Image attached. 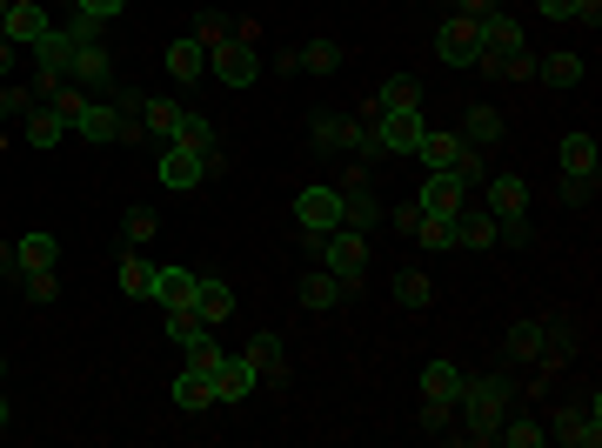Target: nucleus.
<instances>
[{
  "instance_id": "f8f14e48",
  "label": "nucleus",
  "mask_w": 602,
  "mask_h": 448,
  "mask_svg": "<svg viewBox=\"0 0 602 448\" xmlns=\"http://www.w3.org/2000/svg\"><path fill=\"white\" fill-rule=\"evenodd\" d=\"M482 208L502 221V215H529V182L523 174H489L482 182Z\"/></svg>"
},
{
  "instance_id": "c03bdc74",
  "label": "nucleus",
  "mask_w": 602,
  "mask_h": 448,
  "mask_svg": "<svg viewBox=\"0 0 602 448\" xmlns=\"http://www.w3.org/2000/svg\"><path fill=\"white\" fill-rule=\"evenodd\" d=\"M188 369H201V375H215V369H221V341H215L208 328L188 341Z\"/></svg>"
},
{
  "instance_id": "f03ea898",
  "label": "nucleus",
  "mask_w": 602,
  "mask_h": 448,
  "mask_svg": "<svg viewBox=\"0 0 602 448\" xmlns=\"http://www.w3.org/2000/svg\"><path fill=\"white\" fill-rule=\"evenodd\" d=\"M321 267H328V275L341 282V288H362V275H369V234H355V228H328L321 234V254H315Z\"/></svg>"
},
{
  "instance_id": "aec40b11",
  "label": "nucleus",
  "mask_w": 602,
  "mask_h": 448,
  "mask_svg": "<svg viewBox=\"0 0 602 448\" xmlns=\"http://www.w3.org/2000/svg\"><path fill=\"white\" fill-rule=\"evenodd\" d=\"M462 147H469L462 134H436V128H428V134H422V147H415V161H422L428 174H456V161H462Z\"/></svg>"
},
{
  "instance_id": "f704fd0d",
  "label": "nucleus",
  "mask_w": 602,
  "mask_h": 448,
  "mask_svg": "<svg viewBox=\"0 0 602 448\" xmlns=\"http://www.w3.org/2000/svg\"><path fill=\"white\" fill-rule=\"evenodd\" d=\"M395 302H402V308H428V302H436L428 267H402V275H395Z\"/></svg>"
},
{
  "instance_id": "412c9836",
  "label": "nucleus",
  "mask_w": 602,
  "mask_h": 448,
  "mask_svg": "<svg viewBox=\"0 0 602 448\" xmlns=\"http://www.w3.org/2000/svg\"><path fill=\"white\" fill-rule=\"evenodd\" d=\"M21 134H28V147H61V141H67V114L34 101V108L21 114Z\"/></svg>"
},
{
  "instance_id": "2eb2a0df",
  "label": "nucleus",
  "mask_w": 602,
  "mask_h": 448,
  "mask_svg": "<svg viewBox=\"0 0 602 448\" xmlns=\"http://www.w3.org/2000/svg\"><path fill=\"white\" fill-rule=\"evenodd\" d=\"M295 295H302V308H308V315H328V308H341V302H349V288H341V282L328 275V267H321V261H315L308 275H302V288H295Z\"/></svg>"
},
{
  "instance_id": "1a4fd4ad",
  "label": "nucleus",
  "mask_w": 602,
  "mask_h": 448,
  "mask_svg": "<svg viewBox=\"0 0 602 448\" xmlns=\"http://www.w3.org/2000/svg\"><path fill=\"white\" fill-rule=\"evenodd\" d=\"M422 134H428L422 108H395V114H375V141H382V154H415V147H422Z\"/></svg>"
},
{
  "instance_id": "a211bd4d",
  "label": "nucleus",
  "mask_w": 602,
  "mask_h": 448,
  "mask_svg": "<svg viewBox=\"0 0 602 448\" xmlns=\"http://www.w3.org/2000/svg\"><path fill=\"white\" fill-rule=\"evenodd\" d=\"M47 28H54V21H47L41 0H8V41H14V47H34Z\"/></svg>"
},
{
  "instance_id": "a19ab883",
  "label": "nucleus",
  "mask_w": 602,
  "mask_h": 448,
  "mask_svg": "<svg viewBox=\"0 0 602 448\" xmlns=\"http://www.w3.org/2000/svg\"><path fill=\"white\" fill-rule=\"evenodd\" d=\"M154 228H161V215H154V208H128V215H121L128 248H147V241H154Z\"/></svg>"
},
{
  "instance_id": "20e7f679",
  "label": "nucleus",
  "mask_w": 602,
  "mask_h": 448,
  "mask_svg": "<svg viewBox=\"0 0 602 448\" xmlns=\"http://www.w3.org/2000/svg\"><path fill=\"white\" fill-rule=\"evenodd\" d=\"M375 221H382V208H375V195H369V167L355 161L349 174H341V228L375 234Z\"/></svg>"
},
{
  "instance_id": "8fccbe9b",
  "label": "nucleus",
  "mask_w": 602,
  "mask_h": 448,
  "mask_svg": "<svg viewBox=\"0 0 602 448\" xmlns=\"http://www.w3.org/2000/svg\"><path fill=\"white\" fill-rule=\"evenodd\" d=\"M495 74H508V80H536V54H502Z\"/></svg>"
},
{
  "instance_id": "6e6d98bb",
  "label": "nucleus",
  "mask_w": 602,
  "mask_h": 448,
  "mask_svg": "<svg viewBox=\"0 0 602 448\" xmlns=\"http://www.w3.org/2000/svg\"><path fill=\"white\" fill-rule=\"evenodd\" d=\"M0 275H21V254H14V241H0Z\"/></svg>"
},
{
  "instance_id": "cd10ccee",
  "label": "nucleus",
  "mask_w": 602,
  "mask_h": 448,
  "mask_svg": "<svg viewBox=\"0 0 602 448\" xmlns=\"http://www.w3.org/2000/svg\"><path fill=\"white\" fill-rule=\"evenodd\" d=\"M195 315H201L208 328H221V321L234 315V288H228V282H215V275H201V288H195Z\"/></svg>"
},
{
  "instance_id": "a18cd8bd",
  "label": "nucleus",
  "mask_w": 602,
  "mask_h": 448,
  "mask_svg": "<svg viewBox=\"0 0 602 448\" xmlns=\"http://www.w3.org/2000/svg\"><path fill=\"white\" fill-rule=\"evenodd\" d=\"M556 195H562V208H589L595 201V174H562Z\"/></svg>"
},
{
  "instance_id": "7ed1b4c3",
  "label": "nucleus",
  "mask_w": 602,
  "mask_h": 448,
  "mask_svg": "<svg viewBox=\"0 0 602 448\" xmlns=\"http://www.w3.org/2000/svg\"><path fill=\"white\" fill-rule=\"evenodd\" d=\"M208 67H215L221 87H254V80H262V54H254V41H241V34L215 41L208 47Z\"/></svg>"
},
{
  "instance_id": "4468645a",
  "label": "nucleus",
  "mask_w": 602,
  "mask_h": 448,
  "mask_svg": "<svg viewBox=\"0 0 602 448\" xmlns=\"http://www.w3.org/2000/svg\"><path fill=\"white\" fill-rule=\"evenodd\" d=\"M241 354L254 362V375H262L269 389H282V382H288V348H282V335H254Z\"/></svg>"
},
{
  "instance_id": "79ce46f5",
  "label": "nucleus",
  "mask_w": 602,
  "mask_h": 448,
  "mask_svg": "<svg viewBox=\"0 0 602 448\" xmlns=\"http://www.w3.org/2000/svg\"><path fill=\"white\" fill-rule=\"evenodd\" d=\"M341 147H349V154L369 167V161L382 154V141H375V121H349V141H341Z\"/></svg>"
},
{
  "instance_id": "c756f323",
  "label": "nucleus",
  "mask_w": 602,
  "mask_h": 448,
  "mask_svg": "<svg viewBox=\"0 0 602 448\" xmlns=\"http://www.w3.org/2000/svg\"><path fill=\"white\" fill-rule=\"evenodd\" d=\"M167 395H175V408H188V415H195V408H215V375H201V369H182Z\"/></svg>"
},
{
  "instance_id": "37998d69",
  "label": "nucleus",
  "mask_w": 602,
  "mask_h": 448,
  "mask_svg": "<svg viewBox=\"0 0 602 448\" xmlns=\"http://www.w3.org/2000/svg\"><path fill=\"white\" fill-rule=\"evenodd\" d=\"M201 328H208V321H201L195 308H167V341H175V348H188Z\"/></svg>"
},
{
  "instance_id": "58836bf2",
  "label": "nucleus",
  "mask_w": 602,
  "mask_h": 448,
  "mask_svg": "<svg viewBox=\"0 0 602 448\" xmlns=\"http://www.w3.org/2000/svg\"><path fill=\"white\" fill-rule=\"evenodd\" d=\"M14 254H21V275H28V267H54V261H61L54 234H21V241H14Z\"/></svg>"
},
{
  "instance_id": "6ab92c4d",
  "label": "nucleus",
  "mask_w": 602,
  "mask_h": 448,
  "mask_svg": "<svg viewBox=\"0 0 602 448\" xmlns=\"http://www.w3.org/2000/svg\"><path fill=\"white\" fill-rule=\"evenodd\" d=\"M462 201H469V188L456 182V174H428L422 195H415V208H422V215H456Z\"/></svg>"
},
{
  "instance_id": "5701e85b",
  "label": "nucleus",
  "mask_w": 602,
  "mask_h": 448,
  "mask_svg": "<svg viewBox=\"0 0 602 448\" xmlns=\"http://www.w3.org/2000/svg\"><path fill=\"white\" fill-rule=\"evenodd\" d=\"M456 248H475V254H489L495 248V215L489 208H456Z\"/></svg>"
},
{
  "instance_id": "ddd939ff",
  "label": "nucleus",
  "mask_w": 602,
  "mask_h": 448,
  "mask_svg": "<svg viewBox=\"0 0 602 448\" xmlns=\"http://www.w3.org/2000/svg\"><path fill=\"white\" fill-rule=\"evenodd\" d=\"M80 141H114L121 134V114H114V101H101V95H88V101H80L74 108V121H67Z\"/></svg>"
},
{
  "instance_id": "4d7b16f0",
  "label": "nucleus",
  "mask_w": 602,
  "mask_h": 448,
  "mask_svg": "<svg viewBox=\"0 0 602 448\" xmlns=\"http://www.w3.org/2000/svg\"><path fill=\"white\" fill-rule=\"evenodd\" d=\"M14 61H21V54H14V41H8V34H0V74H8Z\"/></svg>"
},
{
  "instance_id": "c85d7f7f",
  "label": "nucleus",
  "mask_w": 602,
  "mask_h": 448,
  "mask_svg": "<svg viewBox=\"0 0 602 448\" xmlns=\"http://www.w3.org/2000/svg\"><path fill=\"white\" fill-rule=\"evenodd\" d=\"M508 354H515V362H543V354H549V321H515L508 328Z\"/></svg>"
},
{
  "instance_id": "6e6552de",
  "label": "nucleus",
  "mask_w": 602,
  "mask_h": 448,
  "mask_svg": "<svg viewBox=\"0 0 602 448\" xmlns=\"http://www.w3.org/2000/svg\"><path fill=\"white\" fill-rule=\"evenodd\" d=\"M475 47H482V54H475L482 74H495L502 54H523V28H515L508 14H482V21H475Z\"/></svg>"
},
{
  "instance_id": "49530a36",
  "label": "nucleus",
  "mask_w": 602,
  "mask_h": 448,
  "mask_svg": "<svg viewBox=\"0 0 602 448\" xmlns=\"http://www.w3.org/2000/svg\"><path fill=\"white\" fill-rule=\"evenodd\" d=\"M21 288H28V302H54L61 295V275H54V267H28Z\"/></svg>"
},
{
  "instance_id": "bb28decb",
  "label": "nucleus",
  "mask_w": 602,
  "mask_h": 448,
  "mask_svg": "<svg viewBox=\"0 0 602 448\" xmlns=\"http://www.w3.org/2000/svg\"><path fill=\"white\" fill-rule=\"evenodd\" d=\"M549 435L569 441V448H595V441H602V422H595L589 408H562V415L549 422Z\"/></svg>"
},
{
  "instance_id": "4c0bfd02",
  "label": "nucleus",
  "mask_w": 602,
  "mask_h": 448,
  "mask_svg": "<svg viewBox=\"0 0 602 448\" xmlns=\"http://www.w3.org/2000/svg\"><path fill=\"white\" fill-rule=\"evenodd\" d=\"M308 141H315L321 154H341V141H349V114H315V121H308Z\"/></svg>"
},
{
  "instance_id": "72a5a7b5",
  "label": "nucleus",
  "mask_w": 602,
  "mask_h": 448,
  "mask_svg": "<svg viewBox=\"0 0 602 448\" xmlns=\"http://www.w3.org/2000/svg\"><path fill=\"white\" fill-rule=\"evenodd\" d=\"M495 441H508V448H543V441H549V428H543L536 415H502Z\"/></svg>"
},
{
  "instance_id": "864d4df0",
  "label": "nucleus",
  "mask_w": 602,
  "mask_h": 448,
  "mask_svg": "<svg viewBox=\"0 0 602 448\" xmlns=\"http://www.w3.org/2000/svg\"><path fill=\"white\" fill-rule=\"evenodd\" d=\"M536 8H543L549 21H576V8H582V0H536Z\"/></svg>"
},
{
  "instance_id": "603ef678",
  "label": "nucleus",
  "mask_w": 602,
  "mask_h": 448,
  "mask_svg": "<svg viewBox=\"0 0 602 448\" xmlns=\"http://www.w3.org/2000/svg\"><path fill=\"white\" fill-rule=\"evenodd\" d=\"M74 8L88 21H114V14H128V0H74Z\"/></svg>"
},
{
  "instance_id": "13d9d810",
  "label": "nucleus",
  "mask_w": 602,
  "mask_h": 448,
  "mask_svg": "<svg viewBox=\"0 0 602 448\" xmlns=\"http://www.w3.org/2000/svg\"><path fill=\"white\" fill-rule=\"evenodd\" d=\"M8 422H14V408H8V395H0V435H8Z\"/></svg>"
},
{
  "instance_id": "3c124183",
  "label": "nucleus",
  "mask_w": 602,
  "mask_h": 448,
  "mask_svg": "<svg viewBox=\"0 0 602 448\" xmlns=\"http://www.w3.org/2000/svg\"><path fill=\"white\" fill-rule=\"evenodd\" d=\"M228 34H234V28H228L221 14H201V21H195V41H201V47H215V41H228Z\"/></svg>"
},
{
  "instance_id": "c9c22d12",
  "label": "nucleus",
  "mask_w": 602,
  "mask_h": 448,
  "mask_svg": "<svg viewBox=\"0 0 602 448\" xmlns=\"http://www.w3.org/2000/svg\"><path fill=\"white\" fill-rule=\"evenodd\" d=\"M175 121H182V108L175 101H141V128L167 147V141H175Z\"/></svg>"
},
{
  "instance_id": "bf43d9fd",
  "label": "nucleus",
  "mask_w": 602,
  "mask_h": 448,
  "mask_svg": "<svg viewBox=\"0 0 602 448\" xmlns=\"http://www.w3.org/2000/svg\"><path fill=\"white\" fill-rule=\"evenodd\" d=\"M0 375H8V354H0Z\"/></svg>"
},
{
  "instance_id": "7c9ffc66",
  "label": "nucleus",
  "mask_w": 602,
  "mask_h": 448,
  "mask_svg": "<svg viewBox=\"0 0 602 448\" xmlns=\"http://www.w3.org/2000/svg\"><path fill=\"white\" fill-rule=\"evenodd\" d=\"M167 74H175V80H201L208 74V47L195 34H182L175 47H167Z\"/></svg>"
},
{
  "instance_id": "dca6fc26",
  "label": "nucleus",
  "mask_w": 602,
  "mask_h": 448,
  "mask_svg": "<svg viewBox=\"0 0 602 448\" xmlns=\"http://www.w3.org/2000/svg\"><path fill=\"white\" fill-rule=\"evenodd\" d=\"M536 80L556 87V95H569V87L582 80V54H576V47H549V54H536Z\"/></svg>"
},
{
  "instance_id": "de8ad7c7",
  "label": "nucleus",
  "mask_w": 602,
  "mask_h": 448,
  "mask_svg": "<svg viewBox=\"0 0 602 448\" xmlns=\"http://www.w3.org/2000/svg\"><path fill=\"white\" fill-rule=\"evenodd\" d=\"M449 422H456V402H422V428L428 435H449Z\"/></svg>"
},
{
  "instance_id": "ea45409f",
  "label": "nucleus",
  "mask_w": 602,
  "mask_h": 448,
  "mask_svg": "<svg viewBox=\"0 0 602 448\" xmlns=\"http://www.w3.org/2000/svg\"><path fill=\"white\" fill-rule=\"evenodd\" d=\"M341 61H349V47H341V41H308V47H302V67H308V74H335Z\"/></svg>"
},
{
  "instance_id": "f3484780",
  "label": "nucleus",
  "mask_w": 602,
  "mask_h": 448,
  "mask_svg": "<svg viewBox=\"0 0 602 448\" xmlns=\"http://www.w3.org/2000/svg\"><path fill=\"white\" fill-rule=\"evenodd\" d=\"M195 288H201L195 267H154V302L161 308H195Z\"/></svg>"
},
{
  "instance_id": "423d86ee",
  "label": "nucleus",
  "mask_w": 602,
  "mask_h": 448,
  "mask_svg": "<svg viewBox=\"0 0 602 448\" xmlns=\"http://www.w3.org/2000/svg\"><path fill=\"white\" fill-rule=\"evenodd\" d=\"M67 80L80 87V95H114V54H108L101 41H80V47H74Z\"/></svg>"
},
{
  "instance_id": "f257e3e1",
  "label": "nucleus",
  "mask_w": 602,
  "mask_h": 448,
  "mask_svg": "<svg viewBox=\"0 0 602 448\" xmlns=\"http://www.w3.org/2000/svg\"><path fill=\"white\" fill-rule=\"evenodd\" d=\"M456 408H462V435L469 441H495L502 415L515 408V382L508 375H469L462 395H456Z\"/></svg>"
},
{
  "instance_id": "473e14b6",
  "label": "nucleus",
  "mask_w": 602,
  "mask_h": 448,
  "mask_svg": "<svg viewBox=\"0 0 602 448\" xmlns=\"http://www.w3.org/2000/svg\"><path fill=\"white\" fill-rule=\"evenodd\" d=\"M121 295H134V302H147V295H154V261H147L141 248H128V254H121Z\"/></svg>"
},
{
  "instance_id": "393cba45",
  "label": "nucleus",
  "mask_w": 602,
  "mask_h": 448,
  "mask_svg": "<svg viewBox=\"0 0 602 448\" xmlns=\"http://www.w3.org/2000/svg\"><path fill=\"white\" fill-rule=\"evenodd\" d=\"M395 108H422V87H415V74H388V80L375 87L369 121H375V114H395Z\"/></svg>"
},
{
  "instance_id": "4be33fe9",
  "label": "nucleus",
  "mask_w": 602,
  "mask_h": 448,
  "mask_svg": "<svg viewBox=\"0 0 602 448\" xmlns=\"http://www.w3.org/2000/svg\"><path fill=\"white\" fill-rule=\"evenodd\" d=\"M456 134H462L469 147H495V141L508 134V121H502L495 108H482V101H469V108H462V128H456Z\"/></svg>"
},
{
  "instance_id": "a878e982",
  "label": "nucleus",
  "mask_w": 602,
  "mask_h": 448,
  "mask_svg": "<svg viewBox=\"0 0 602 448\" xmlns=\"http://www.w3.org/2000/svg\"><path fill=\"white\" fill-rule=\"evenodd\" d=\"M175 141H188V147H201V154H208V174H221V141H215V128H208V114H195V108H182V121H175Z\"/></svg>"
},
{
  "instance_id": "5fc2aeb1",
  "label": "nucleus",
  "mask_w": 602,
  "mask_h": 448,
  "mask_svg": "<svg viewBox=\"0 0 602 448\" xmlns=\"http://www.w3.org/2000/svg\"><path fill=\"white\" fill-rule=\"evenodd\" d=\"M456 8H462L469 21H482V14H502V0H456Z\"/></svg>"
},
{
  "instance_id": "b1692460",
  "label": "nucleus",
  "mask_w": 602,
  "mask_h": 448,
  "mask_svg": "<svg viewBox=\"0 0 602 448\" xmlns=\"http://www.w3.org/2000/svg\"><path fill=\"white\" fill-rule=\"evenodd\" d=\"M462 382H469V375L449 362V354H436V362L422 369V402H456V395H462Z\"/></svg>"
},
{
  "instance_id": "9d476101",
  "label": "nucleus",
  "mask_w": 602,
  "mask_h": 448,
  "mask_svg": "<svg viewBox=\"0 0 602 448\" xmlns=\"http://www.w3.org/2000/svg\"><path fill=\"white\" fill-rule=\"evenodd\" d=\"M475 54H482V47H475V21H469V14H449V21L436 28V61H442V67H475Z\"/></svg>"
},
{
  "instance_id": "09e8293b",
  "label": "nucleus",
  "mask_w": 602,
  "mask_h": 448,
  "mask_svg": "<svg viewBox=\"0 0 602 448\" xmlns=\"http://www.w3.org/2000/svg\"><path fill=\"white\" fill-rule=\"evenodd\" d=\"M28 108H34L28 87H8V80H0V121H14V114H28Z\"/></svg>"
},
{
  "instance_id": "39448f33",
  "label": "nucleus",
  "mask_w": 602,
  "mask_h": 448,
  "mask_svg": "<svg viewBox=\"0 0 602 448\" xmlns=\"http://www.w3.org/2000/svg\"><path fill=\"white\" fill-rule=\"evenodd\" d=\"M201 182H208V154L188 147V141H167V147H161V188L188 195V188H201Z\"/></svg>"
},
{
  "instance_id": "2f4dec72",
  "label": "nucleus",
  "mask_w": 602,
  "mask_h": 448,
  "mask_svg": "<svg viewBox=\"0 0 602 448\" xmlns=\"http://www.w3.org/2000/svg\"><path fill=\"white\" fill-rule=\"evenodd\" d=\"M556 161H562V174H595V161H602V147H595V134H562V147H556Z\"/></svg>"
},
{
  "instance_id": "9b49d317",
  "label": "nucleus",
  "mask_w": 602,
  "mask_h": 448,
  "mask_svg": "<svg viewBox=\"0 0 602 448\" xmlns=\"http://www.w3.org/2000/svg\"><path fill=\"white\" fill-rule=\"evenodd\" d=\"M254 389H262V375H254V362L248 354H221V369H215V402H248Z\"/></svg>"
},
{
  "instance_id": "0eeeda50",
  "label": "nucleus",
  "mask_w": 602,
  "mask_h": 448,
  "mask_svg": "<svg viewBox=\"0 0 602 448\" xmlns=\"http://www.w3.org/2000/svg\"><path fill=\"white\" fill-rule=\"evenodd\" d=\"M295 221H302L308 234H328V228H341V188H335V182H315V188H302V195H295Z\"/></svg>"
},
{
  "instance_id": "e433bc0d",
  "label": "nucleus",
  "mask_w": 602,
  "mask_h": 448,
  "mask_svg": "<svg viewBox=\"0 0 602 448\" xmlns=\"http://www.w3.org/2000/svg\"><path fill=\"white\" fill-rule=\"evenodd\" d=\"M415 241H422L428 254L456 248V215H422V221H415Z\"/></svg>"
}]
</instances>
